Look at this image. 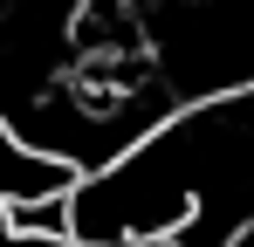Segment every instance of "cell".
<instances>
[{"label":"cell","instance_id":"6da1fadb","mask_svg":"<svg viewBox=\"0 0 254 247\" xmlns=\"http://www.w3.org/2000/svg\"><path fill=\"white\" fill-rule=\"evenodd\" d=\"M21 21H28V0H0V55L14 48V35H21Z\"/></svg>","mask_w":254,"mask_h":247}]
</instances>
